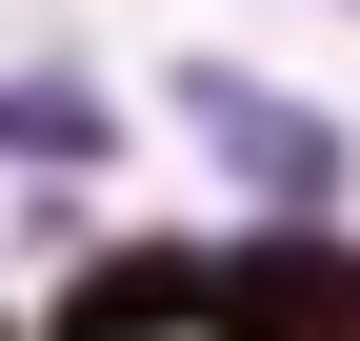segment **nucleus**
Instances as JSON below:
<instances>
[{"instance_id": "obj_1", "label": "nucleus", "mask_w": 360, "mask_h": 341, "mask_svg": "<svg viewBox=\"0 0 360 341\" xmlns=\"http://www.w3.org/2000/svg\"><path fill=\"white\" fill-rule=\"evenodd\" d=\"M220 321H240V341H340L360 281H340V261H260V281H220Z\"/></svg>"}]
</instances>
